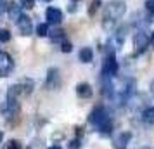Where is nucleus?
Masks as SVG:
<instances>
[{
    "label": "nucleus",
    "instance_id": "obj_1",
    "mask_svg": "<svg viewBox=\"0 0 154 149\" xmlns=\"http://www.w3.org/2000/svg\"><path fill=\"white\" fill-rule=\"evenodd\" d=\"M126 12V4L123 0H111L109 4H106L104 7V12H102V28L106 31L116 24L118 19H121Z\"/></svg>",
    "mask_w": 154,
    "mask_h": 149
},
{
    "label": "nucleus",
    "instance_id": "obj_2",
    "mask_svg": "<svg viewBox=\"0 0 154 149\" xmlns=\"http://www.w3.org/2000/svg\"><path fill=\"white\" fill-rule=\"evenodd\" d=\"M90 123L92 125H95L97 127V130L100 132V134H111L112 132V123H111V118L107 116V113H106V109L102 106H97L94 111L90 113Z\"/></svg>",
    "mask_w": 154,
    "mask_h": 149
},
{
    "label": "nucleus",
    "instance_id": "obj_3",
    "mask_svg": "<svg viewBox=\"0 0 154 149\" xmlns=\"http://www.w3.org/2000/svg\"><path fill=\"white\" fill-rule=\"evenodd\" d=\"M149 43H151V38L147 35L144 29H139L135 36H133V49H135V54H142V52H146L147 47H149Z\"/></svg>",
    "mask_w": 154,
    "mask_h": 149
},
{
    "label": "nucleus",
    "instance_id": "obj_4",
    "mask_svg": "<svg viewBox=\"0 0 154 149\" xmlns=\"http://www.w3.org/2000/svg\"><path fill=\"white\" fill-rule=\"evenodd\" d=\"M14 68V61L7 52H0V76H7Z\"/></svg>",
    "mask_w": 154,
    "mask_h": 149
},
{
    "label": "nucleus",
    "instance_id": "obj_5",
    "mask_svg": "<svg viewBox=\"0 0 154 149\" xmlns=\"http://www.w3.org/2000/svg\"><path fill=\"white\" fill-rule=\"evenodd\" d=\"M16 26L19 29V33L24 35V36H29L33 33V23H31V19H29L28 16H24V14L16 21Z\"/></svg>",
    "mask_w": 154,
    "mask_h": 149
},
{
    "label": "nucleus",
    "instance_id": "obj_6",
    "mask_svg": "<svg viewBox=\"0 0 154 149\" xmlns=\"http://www.w3.org/2000/svg\"><path fill=\"white\" fill-rule=\"evenodd\" d=\"M118 73V63H116V57H114V52H109L107 57H106L104 61V75L107 76H112V75H116Z\"/></svg>",
    "mask_w": 154,
    "mask_h": 149
},
{
    "label": "nucleus",
    "instance_id": "obj_7",
    "mask_svg": "<svg viewBox=\"0 0 154 149\" xmlns=\"http://www.w3.org/2000/svg\"><path fill=\"white\" fill-rule=\"evenodd\" d=\"M59 87V70L57 68H50L47 73V82H45V88L54 90Z\"/></svg>",
    "mask_w": 154,
    "mask_h": 149
},
{
    "label": "nucleus",
    "instance_id": "obj_8",
    "mask_svg": "<svg viewBox=\"0 0 154 149\" xmlns=\"http://www.w3.org/2000/svg\"><path fill=\"white\" fill-rule=\"evenodd\" d=\"M45 19H47L49 24H59L63 21V12L57 7H49L45 11Z\"/></svg>",
    "mask_w": 154,
    "mask_h": 149
},
{
    "label": "nucleus",
    "instance_id": "obj_9",
    "mask_svg": "<svg viewBox=\"0 0 154 149\" xmlns=\"http://www.w3.org/2000/svg\"><path fill=\"white\" fill-rule=\"evenodd\" d=\"M7 12H9V17H11V21H17L19 17L23 16V7L21 5H17V4H9L7 7Z\"/></svg>",
    "mask_w": 154,
    "mask_h": 149
},
{
    "label": "nucleus",
    "instance_id": "obj_10",
    "mask_svg": "<svg viewBox=\"0 0 154 149\" xmlns=\"http://www.w3.org/2000/svg\"><path fill=\"white\" fill-rule=\"evenodd\" d=\"M76 94H78V97H82V99H88V97H92L94 90H92V87L88 83H78Z\"/></svg>",
    "mask_w": 154,
    "mask_h": 149
},
{
    "label": "nucleus",
    "instance_id": "obj_11",
    "mask_svg": "<svg viewBox=\"0 0 154 149\" xmlns=\"http://www.w3.org/2000/svg\"><path fill=\"white\" fill-rule=\"evenodd\" d=\"M78 59L82 63H92L94 61V50L90 47H83V49L78 52Z\"/></svg>",
    "mask_w": 154,
    "mask_h": 149
},
{
    "label": "nucleus",
    "instance_id": "obj_12",
    "mask_svg": "<svg viewBox=\"0 0 154 149\" xmlns=\"http://www.w3.org/2000/svg\"><path fill=\"white\" fill-rule=\"evenodd\" d=\"M140 118L146 125H154V107H146L140 113Z\"/></svg>",
    "mask_w": 154,
    "mask_h": 149
},
{
    "label": "nucleus",
    "instance_id": "obj_13",
    "mask_svg": "<svg viewBox=\"0 0 154 149\" xmlns=\"http://www.w3.org/2000/svg\"><path fill=\"white\" fill-rule=\"evenodd\" d=\"M128 141H130V134H119L118 137L114 139V147L116 149H125Z\"/></svg>",
    "mask_w": 154,
    "mask_h": 149
},
{
    "label": "nucleus",
    "instance_id": "obj_14",
    "mask_svg": "<svg viewBox=\"0 0 154 149\" xmlns=\"http://www.w3.org/2000/svg\"><path fill=\"white\" fill-rule=\"evenodd\" d=\"M126 26H123V28H118L116 29V33H114V40H116V43L118 45H121V43H125V38H126Z\"/></svg>",
    "mask_w": 154,
    "mask_h": 149
},
{
    "label": "nucleus",
    "instance_id": "obj_15",
    "mask_svg": "<svg viewBox=\"0 0 154 149\" xmlns=\"http://www.w3.org/2000/svg\"><path fill=\"white\" fill-rule=\"evenodd\" d=\"M49 35H50V38H52V42H64V31L63 29L56 28V29H52V31H49Z\"/></svg>",
    "mask_w": 154,
    "mask_h": 149
},
{
    "label": "nucleus",
    "instance_id": "obj_16",
    "mask_svg": "<svg viewBox=\"0 0 154 149\" xmlns=\"http://www.w3.org/2000/svg\"><path fill=\"white\" fill-rule=\"evenodd\" d=\"M36 35L38 36H47L49 35V24H47V23L38 24V26H36Z\"/></svg>",
    "mask_w": 154,
    "mask_h": 149
},
{
    "label": "nucleus",
    "instance_id": "obj_17",
    "mask_svg": "<svg viewBox=\"0 0 154 149\" xmlns=\"http://www.w3.org/2000/svg\"><path fill=\"white\" fill-rule=\"evenodd\" d=\"M99 5H100V0H92L90 7H88V16H94V14H95V11L99 9Z\"/></svg>",
    "mask_w": 154,
    "mask_h": 149
},
{
    "label": "nucleus",
    "instance_id": "obj_18",
    "mask_svg": "<svg viewBox=\"0 0 154 149\" xmlns=\"http://www.w3.org/2000/svg\"><path fill=\"white\" fill-rule=\"evenodd\" d=\"M11 40V33L7 29H0V42H9Z\"/></svg>",
    "mask_w": 154,
    "mask_h": 149
},
{
    "label": "nucleus",
    "instance_id": "obj_19",
    "mask_svg": "<svg viewBox=\"0 0 154 149\" xmlns=\"http://www.w3.org/2000/svg\"><path fill=\"white\" fill-rule=\"evenodd\" d=\"M146 11L151 16H154V0H146Z\"/></svg>",
    "mask_w": 154,
    "mask_h": 149
},
{
    "label": "nucleus",
    "instance_id": "obj_20",
    "mask_svg": "<svg viewBox=\"0 0 154 149\" xmlns=\"http://www.w3.org/2000/svg\"><path fill=\"white\" fill-rule=\"evenodd\" d=\"M5 149H21V142L19 141H11Z\"/></svg>",
    "mask_w": 154,
    "mask_h": 149
},
{
    "label": "nucleus",
    "instance_id": "obj_21",
    "mask_svg": "<svg viewBox=\"0 0 154 149\" xmlns=\"http://www.w3.org/2000/svg\"><path fill=\"white\" fill-rule=\"evenodd\" d=\"M23 9H33L35 7V0H23Z\"/></svg>",
    "mask_w": 154,
    "mask_h": 149
},
{
    "label": "nucleus",
    "instance_id": "obj_22",
    "mask_svg": "<svg viewBox=\"0 0 154 149\" xmlns=\"http://www.w3.org/2000/svg\"><path fill=\"white\" fill-rule=\"evenodd\" d=\"M71 49H73V47H71L69 42H63V47H61V50H63V52H71Z\"/></svg>",
    "mask_w": 154,
    "mask_h": 149
},
{
    "label": "nucleus",
    "instance_id": "obj_23",
    "mask_svg": "<svg viewBox=\"0 0 154 149\" xmlns=\"http://www.w3.org/2000/svg\"><path fill=\"white\" fill-rule=\"evenodd\" d=\"M80 2V0H71V4H69V12H75L76 11V4Z\"/></svg>",
    "mask_w": 154,
    "mask_h": 149
},
{
    "label": "nucleus",
    "instance_id": "obj_24",
    "mask_svg": "<svg viewBox=\"0 0 154 149\" xmlns=\"http://www.w3.org/2000/svg\"><path fill=\"white\" fill-rule=\"evenodd\" d=\"M7 7H9L7 2H5V0H0V14H2V12H4V11H5Z\"/></svg>",
    "mask_w": 154,
    "mask_h": 149
},
{
    "label": "nucleus",
    "instance_id": "obj_25",
    "mask_svg": "<svg viewBox=\"0 0 154 149\" xmlns=\"http://www.w3.org/2000/svg\"><path fill=\"white\" fill-rule=\"evenodd\" d=\"M78 146H80V144H78V141H71L69 142V149H78Z\"/></svg>",
    "mask_w": 154,
    "mask_h": 149
},
{
    "label": "nucleus",
    "instance_id": "obj_26",
    "mask_svg": "<svg viewBox=\"0 0 154 149\" xmlns=\"http://www.w3.org/2000/svg\"><path fill=\"white\" fill-rule=\"evenodd\" d=\"M151 94H152V97H154V82L151 83Z\"/></svg>",
    "mask_w": 154,
    "mask_h": 149
},
{
    "label": "nucleus",
    "instance_id": "obj_27",
    "mask_svg": "<svg viewBox=\"0 0 154 149\" xmlns=\"http://www.w3.org/2000/svg\"><path fill=\"white\" fill-rule=\"evenodd\" d=\"M151 45L154 47V33H152V36H151Z\"/></svg>",
    "mask_w": 154,
    "mask_h": 149
},
{
    "label": "nucleus",
    "instance_id": "obj_28",
    "mask_svg": "<svg viewBox=\"0 0 154 149\" xmlns=\"http://www.w3.org/2000/svg\"><path fill=\"white\" fill-rule=\"evenodd\" d=\"M2 139H4V132L0 130V142H2Z\"/></svg>",
    "mask_w": 154,
    "mask_h": 149
},
{
    "label": "nucleus",
    "instance_id": "obj_29",
    "mask_svg": "<svg viewBox=\"0 0 154 149\" xmlns=\"http://www.w3.org/2000/svg\"><path fill=\"white\" fill-rule=\"evenodd\" d=\"M140 149H154V147H151V146H144V147H140Z\"/></svg>",
    "mask_w": 154,
    "mask_h": 149
},
{
    "label": "nucleus",
    "instance_id": "obj_30",
    "mask_svg": "<svg viewBox=\"0 0 154 149\" xmlns=\"http://www.w3.org/2000/svg\"><path fill=\"white\" fill-rule=\"evenodd\" d=\"M50 149H61V147H59V146H52Z\"/></svg>",
    "mask_w": 154,
    "mask_h": 149
},
{
    "label": "nucleus",
    "instance_id": "obj_31",
    "mask_svg": "<svg viewBox=\"0 0 154 149\" xmlns=\"http://www.w3.org/2000/svg\"><path fill=\"white\" fill-rule=\"evenodd\" d=\"M42 2H50V0H42Z\"/></svg>",
    "mask_w": 154,
    "mask_h": 149
}]
</instances>
